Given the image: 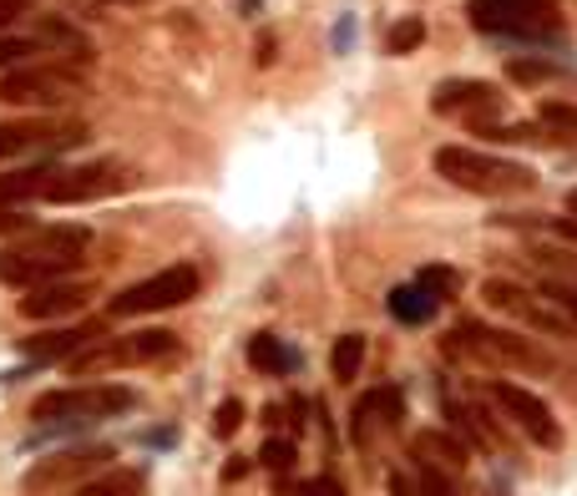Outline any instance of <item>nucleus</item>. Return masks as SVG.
<instances>
[{"label": "nucleus", "mask_w": 577, "mask_h": 496, "mask_svg": "<svg viewBox=\"0 0 577 496\" xmlns=\"http://www.w3.org/2000/svg\"><path fill=\"white\" fill-rule=\"evenodd\" d=\"M391 496H420V492L410 486V476H406V471H391Z\"/></svg>", "instance_id": "4c0bfd02"}, {"label": "nucleus", "mask_w": 577, "mask_h": 496, "mask_svg": "<svg viewBox=\"0 0 577 496\" xmlns=\"http://www.w3.org/2000/svg\"><path fill=\"white\" fill-rule=\"evenodd\" d=\"M482 300L491 304L497 314H507V319L527 325L532 335H547V340H557V345H573L577 340V325L567 319L563 309H557V304L542 300V294H532V289H522V284H512V279H486Z\"/></svg>", "instance_id": "0eeeda50"}, {"label": "nucleus", "mask_w": 577, "mask_h": 496, "mask_svg": "<svg viewBox=\"0 0 577 496\" xmlns=\"http://www.w3.org/2000/svg\"><path fill=\"white\" fill-rule=\"evenodd\" d=\"M97 335H106V319L102 325H61V329H41V335H26L21 340V354H26L31 365H52V360H71L77 350L97 345Z\"/></svg>", "instance_id": "dca6fc26"}, {"label": "nucleus", "mask_w": 577, "mask_h": 496, "mask_svg": "<svg viewBox=\"0 0 577 496\" xmlns=\"http://www.w3.org/2000/svg\"><path fill=\"white\" fill-rule=\"evenodd\" d=\"M435 309H441V300L420 284H400L391 294V314L400 319V325H426V319H435Z\"/></svg>", "instance_id": "412c9836"}, {"label": "nucleus", "mask_w": 577, "mask_h": 496, "mask_svg": "<svg viewBox=\"0 0 577 496\" xmlns=\"http://www.w3.org/2000/svg\"><path fill=\"white\" fill-rule=\"evenodd\" d=\"M259 461L274 482H284V476H294V461H299V446L288 441V436H263V446H259Z\"/></svg>", "instance_id": "393cba45"}, {"label": "nucleus", "mask_w": 577, "mask_h": 496, "mask_svg": "<svg viewBox=\"0 0 577 496\" xmlns=\"http://www.w3.org/2000/svg\"><path fill=\"white\" fill-rule=\"evenodd\" d=\"M538 122L552 132V143H577V102H542L538 106Z\"/></svg>", "instance_id": "a878e982"}, {"label": "nucleus", "mask_w": 577, "mask_h": 496, "mask_svg": "<svg viewBox=\"0 0 577 496\" xmlns=\"http://www.w3.org/2000/svg\"><path fill=\"white\" fill-rule=\"evenodd\" d=\"M532 223H538L542 234H563L577 244V213H567V218H542V213H532Z\"/></svg>", "instance_id": "c9c22d12"}, {"label": "nucleus", "mask_w": 577, "mask_h": 496, "mask_svg": "<svg viewBox=\"0 0 577 496\" xmlns=\"http://www.w3.org/2000/svg\"><path fill=\"white\" fill-rule=\"evenodd\" d=\"M486 401L497 405L501 416L512 420L532 446H542V451H557V446H563V426L552 420L547 401L532 395L527 385H512V380H486Z\"/></svg>", "instance_id": "9d476101"}, {"label": "nucleus", "mask_w": 577, "mask_h": 496, "mask_svg": "<svg viewBox=\"0 0 577 496\" xmlns=\"http://www.w3.org/2000/svg\"><path fill=\"white\" fill-rule=\"evenodd\" d=\"M360 365H365V335H340L335 340V350H329V375L340 380V385H350V380H360Z\"/></svg>", "instance_id": "5701e85b"}, {"label": "nucleus", "mask_w": 577, "mask_h": 496, "mask_svg": "<svg viewBox=\"0 0 577 496\" xmlns=\"http://www.w3.org/2000/svg\"><path fill=\"white\" fill-rule=\"evenodd\" d=\"M253 471V456H228V466H224V482H244Z\"/></svg>", "instance_id": "e433bc0d"}, {"label": "nucleus", "mask_w": 577, "mask_h": 496, "mask_svg": "<svg viewBox=\"0 0 577 496\" xmlns=\"http://www.w3.org/2000/svg\"><path fill=\"white\" fill-rule=\"evenodd\" d=\"M567 213H577V188H573V193H567Z\"/></svg>", "instance_id": "a19ab883"}, {"label": "nucleus", "mask_w": 577, "mask_h": 496, "mask_svg": "<svg viewBox=\"0 0 577 496\" xmlns=\"http://www.w3.org/2000/svg\"><path fill=\"white\" fill-rule=\"evenodd\" d=\"M370 401H375V416H381L385 431H395V426H400V416H406V401H400V391L381 385V391H370Z\"/></svg>", "instance_id": "7c9ffc66"}, {"label": "nucleus", "mask_w": 577, "mask_h": 496, "mask_svg": "<svg viewBox=\"0 0 577 496\" xmlns=\"http://www.w3.org/2000/svg\"><path fill=\"white\" fill-rule=\"evenodd\" d=\"M410 461L446 471V476H461L466 461H472V446L461 441L456 431H420V436H410Z\"/></svg>", "instance_id": "f3484780"}, {"label": "nucleus", "mask_w": 577, "mask_h": 496, "mask_svg": "<svg viewBox=\"0 0 577 496\" xmlns=\"http://www.w3.org/2000/svg\"><path fill=\"white\" fill-rule=\"evenodd\" d=\"M197 289H203V274H197L193 263H168V269H158V274L143 279V284L122 289L117 300L106 304V314H112V319H143V314H162V309L188 304Z\"/></svg>", "instance_id": "6e6552de"}, {"label": "nucleus", "mask_w": 577, "mask_h": 496, "mask_svg": "<svg viewBox=\"0 0 577 496\" xmlns=\"http://www.w3.org/2000/svg\"><path fill=\"white\" fill-rule=\"evenodd\" d=\"M431 112L466 117V127H482V122H491V112H501V87L482 77H451L431 92Z\"/></svg>", "instance_id": "4468645a"}, {"label": "nucleus", "mask_w": 577, "mask_h": 496, "mask_svg": "<svg viewBox=\"0 0 577 496\" xmlns=\"http://www.w3.org/2000/svg\"><path fill=\"white\" fill-rule=\"evenodd\" d=\"M81 143H87V122H52V117L0 122V162L46 153V147H81Z\"/></svg>", "instance_id": "ddd939ff"}, {"label": "nucleus", "mask_w": 577, "mask_h": 496, "mask_svg": "<svg viewBox=\"0 0 577 496\" xmlns=\"http://www.w3.org/2000/svg\"><path fill=\"white\" fill-rule=\"evenodd\" d=\"M238 426H244V401L228 395V401H218V410H213V436L228 441V436H238Z\"/></svg>", "instance_id": "2f4dec72"}, {"label": "nucleus", "mask_w": 577, "mask_h": 496, "mask_svg": "<svg viewBox=\"0 0 577 496\" xmlns=\"http://www.w3.org/2000/svg\"><path fill=\"white\" fill-rule=\"evenodd\" d=\"M420 289H431L435 300H456L461 274H456V269H441V263H431V269H420Z\"/></svg>", "instance_id": "c756f323"}, {"label": "nucleus", "mask_w": 577, "mask_h": 496, "mask_svg": "<svg viewBox=\"0 0 577 496\" xmlns=\"http://www.w3.org/2000/svg\"><path fill=\"white\" fill-rule=\"evenodd\" d=\"M87 87V77L81 71H71V66L61 61H26L15 66V71H5L0 77V102L5 106H61L71 102V97Z\"/></svg>", "instance_id": "1a4fd4ad"}, {"label": "nucleus", "mask_w": 577, "mask_h": 496, "mask_svg": "<svg viewBox=\"0 0 577 496\" xmlns=\"http://www.w3.org/2000/svg\"><path fill=\"white\" fill-rule=\"evenodd\" d=\"M375 426H381V420H375V401H370V395H360V401H354V410H350V441L365 451L370 436H375Z\"/></svg>", "instance_id": "c85d7f7f"}, {"label": "nucleus", "mask_w": 577, "mask_h": 496, "mask_svg": "<svg viewBox=\"0 0 577 496\" xmlns=\"http://www.w3.org/2000/svg\"><path fill=\"white\" fill-rule=\"evenodd\" d=\"M137 183V168L122 162V157H97V162H81V168H56L41 203H56V208H71V203H102V198H117Z\"/></svg>", "instance_id": "39448f33"}, {"label": "nucleus", "mask_w": 577, "mask_h": 496, "mask_svg": "<svg viewBox=\"0 0 577 496\" xmlns=\"http://www.w3.org/2000/svg\"><path fill=\"white\" fill-rule=\"evenodd\" d=\"M274 52H279V46H274V36H263V41H259V66H269V61H274Z\"/></svg>", "instance_id": "ea45409f"}, {"label": "nucleus", "mask_w": 577, "mask_h": 496, "mask_svg": "<svg viewBox=\"0 0 577 496\" xmlns=\"http://www.w3.org/2000/svg\"><path fill=\"white\" fill-rule=\"evenodd\" d=\"M52 172H56L52 157H41L31 168L0 172V208H26V203H36V198L46 193V183H52Z\"/></svg>", "instance_id": "a211bd4d"}, {"label": "nucleus", "mask_w": 577, "mask_h": 496, "mask_svg": "<svg viewBox=\"0 0 577 496\" xmlns=\"http://www.w3.org/2000/svg\"><path fill=\"white\" fill-rule=\"evenodd\" d=\"M178 354V335L172 329H132V335H106V340L87 345L66 360L71 375H97V370H122V365H152V360H168Z\"/></svg>", "instance_id": "423d86ee"}, {"label": "nucleus", "mask_w": 577, "mask_h": 496, "mask_svg": "<svg viewBox=\"0 0 577 496\" xmlns=\"http://www.w3.org/2000/svg\"><path fill=\"white\" fill-rule=\"evenodd\" d=\"M426 46V21L420 15H400L391 31H385V52L391 56H410V52H420Z\"/></svg>", "instance_id": "bb28decb"}, {"label": "nucleus", "mask_w": 577, "mask_h": 496, "mask_svg": "<svg viewBox=\"0 0 577 496\" xmlns=\"http://www.w3.org/2000/svg\"><path fill=\"white\" fill-rule=\"evenodd\" d=\"M420 496H456V482H451L446 471L420 466Z\"/></svg>", "instance_id": "72a5a7b5"}, {"label": "nucleus", "mask_w": 577, "mask_h": 496, "mask_svg": "<svg viewBox=\"0 0 577 496\" xmlns=\"http://www.w3.org/2000/svg\"><path fill=\"white\" fill-rule=\"evenodd\" d=\"M143 492H147V466H106L102 476L77 486V496H143Z\"/></svg>", "instance_id": "aec40b11"}, {"label": "nucleus", "mask_w": 577, "mask_h": 496, "mask_svg": "<svg viewBox=\"0 0 577 496\" xmlns=\"http://www.w3.org/2000/svg\"><path fill=\"white\" fill-rule=\"evenodd\" d=\"M31 228H36V218L26 208H0V238H21Z\"/></svg>", "instance_id": "473e14b6"}, {"label": "nucleus", "mask_w": 577, "mask_h": 496, "mask_svg": "<svg viewBox=\"0 0 577 496\" xmlns=\"http://www.w3.org/2000/svg\"><path fill=\"white\" fill-rule=\"evenodd\" d=\"M36 41H41V46H56V52H71L81 66L92 61V41L81 36L77 26H66V21H56V15H46V21H41Z\"/></svg>", "instance_id": "4be33fe9"}, {"label": "nucleus", "mask_w": 577, "mask_h": 496, "mask_svg": "<svg viewBox=\"0 0 577 496\" xmlns=\"http://www.w3.org/2000/svg\"><path fill=\"white\" fill-rule=\"evenodd\" d=\"M435 172H441L451 188L476 193V198H522L538 188V172L527 168V162L482 153V147H461V143L435 147Z\"/></svg>", "instance_id": "f03ea898"}, {"label": "nucleus", "mask_w": 577, "mask_h": 496, "mask_svg": "<svg viewBox=\"0 0 577 496\" xmlns=\"http://www.w3.org/2000/svg\"><path fill=\"white\" fill-rule=\"evenodd\" d=\"M446 354L451 360H466V365H486V370H552V354L517 335V329H497L486 319H456L446 335Z\"/></svg>", "instance_id": "7ed1b4c3"}, {"label": "nucleus", "mask_w": 577, "mask_h": 496, "mask_svg": "<svg viewBox=\"0 0 577 496\" xmlns=\"http://www.w3.org/2000/svg\"><path fill=\"white\" fill-rule=\"evenodd\" d=\"M97 289L87 284V279H61V284H46V289H31V294H21V319H31V325H52V319H71V314H81L87 304H92Z\"/></svg>", "instance_id": "2eb2a0df"}, {"label": "nucleus", "mask_w": 577, "mask_h": 496, "mask_svg": "<svg viewBox=\"0 0 577 496\" xmlns=\"http://www.w3.org/2000/svg\"><path fill=\"white\" fill-rule=\"evenodd\" d=\"M294 496H319V492H315V486H299V492H294Z\"/></svg>", "instance_id": "79ce46f5"}, {"label": "nucleus", "mask_w": 577, "mask_h": 496, "mask_svg": "<svg viewBox=\"0 0 577 496\" xmlns=\"http://www.w3.org/2000/svg\"><path fill=\"white\" fill-rule=\"evenodd\" d=\"M244 354H249V365L259 370V375H269V380H284V375H294V370H299V354L288 350L279 335H253Z\"/></svg>", "instance_id": "6ab92c4d"}, {"label": "nucleus", "mask_w": 577, "mask_h": 496, "mask_svg": "<svg viewBox=\"0 0 577 496\" xmlns=\"http://www.w3.org/2000/svg\"><path fill=\"white\" fill-rule=\"evenodd\" d=\"M87 244H92V234L81 223H52V228L36 223L31 234L0 244V284L31 294V289L77 279L87 263Z\"/></svg>", "instance_id": "f257e3e1"}, {"label": "nucleus", "mask_w": 577, "mask_h": 496, "mask_svg": "<svg viewBox=\"0 0 577 496\" xmlns=\"http://www.w3.org/2000/svg\"><path fill=\"white\" fill-rule=\"evenodd\" d=\"M106 5H137V0H106Z\"/></svg>", "instance_id": "37998d69"}, {"label": "nucleus", "mask_w": 577, "mask_h": 496, "mask_svg": "<svg viewBox=\"0 0 577 496\" xmlns=\"http://www.w3.org/2000/svg\"><path fill=\"white\" fill-rule=\"evenodd\" d=\"M466 15L486 36H542L557 15V0H472Z\"/></svg>", "instance_id": "f8f14e48"}, {"label": "nucleus", "mask_w": 577, "mask_h": 496, "mask_svg": "<svg viewBox=\"0 0 577 496\" xmlns=\"http://www.w3.org/2000/svg\"><path fill=\"white\" fill-rule=\"evenodd\" d=\"M137 410V391L127 385H61V391H41L31 401V420L36 426H56V420H112Z\"/></svg>", "instance_id": "20e7f679"}, {"label": "nucleus", "mask_w": 577, "mask_h": 496, "mask_svg": "<svg viewBox=\"0 0 577 496\" xmlns=\"http://www.w3.org/2000/svg\"><path fill=\"white\" fill-rule=\"evenodd\" d=\"M573 77L567 66L557 61H538V56H507V81H517V87H542V81H563Z\"/></svg>", "instance_id": "b1692460"}, {"label": "nucleus", "mask_w": 577, "mask_h": 496, "mask_svg": "<svg viewBox=\"0 0 577 496\" xmlns=\"http://www.w3.org/2000/svg\"><path fill=\"white\" fill-rule=\"evenodd\" d=\"M41 52H46V46H41L36 36H11V31H5V36H0V77L15 71V66H26L31 56H41Z\"/></svg>", "instance_id": "cd10ccee"}, {"label": "nucleus", "mask_w": 577, "mask_h": 496, "mask_svg": "<svg viewBox=\"0 0 577 496\" xmlns=\"http://www.w3.org/2000/svg\"><path fill=\"white\" fill-rule=\"evenodd\" d=\"M31 5H36V0H0V36H5L15 21H26Z\"/></svg>", "instance_id": "f704fd0d"}, {"label": "nucleus", "mask_w": 577, "mask_h": 496, "mask_svg": "<svg viewBox=\"0 0 577 496\" xmlns=\"http://www.w3.org/2000/svg\"><path fill=\"white\" fill-rule=\"evenodd\" d=\"M315 492H319V496H344V486H340V482H335V476L325 471V476L315 482Z\"/></svg>", "instance_id": "58836bf2"}, {"label": "nucleus", "mask_w": 577, "mask_h": 496, "mask_svg": "<svg viewBox=\"0 0 577 496\" xmlns=\"http://www.w3.org/2000/svg\"><path fill=\"white\" fill-rule=\"evenodd\" d=\"M112 461V446H71V451H56V456L36 461V466L21 476V492L26 496H52V492H66V486L87 482L97 471H106Z\"/></svg>", "instance_id": "9b49d317"}]
</instances>
